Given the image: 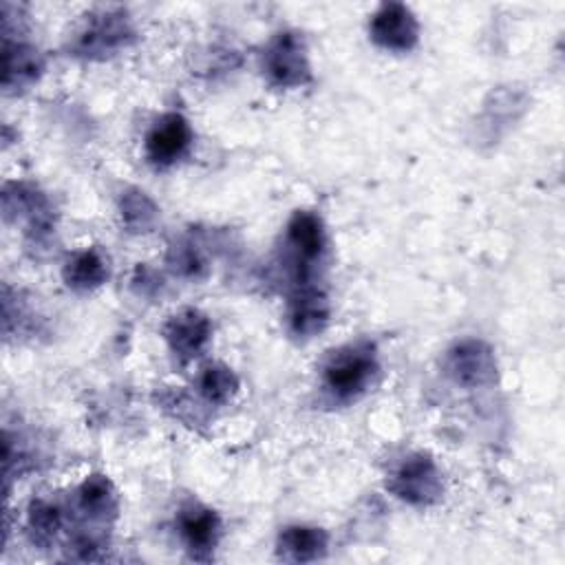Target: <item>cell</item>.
I'll return each mask as SVG.
<instances>
[{
    "label": "cell",
    "mask_w": 565,
    "mask_h": 565,
    "mask_svg": "<svg viewBox=\"0 0 565 565\" xmlns=\"http://www.w3.org/2000/svg\"><path fill=\"white\" fill-rule=\"evenodd\" d=\"M375 371L377 362L369 347H349L338 351L324 366V384L335 397L349 399L369 386Z\"/></svg>",
    "instance_id": "cell-1"
},
{
    "label": "cell",
    "mask_w": 565,
    "mask_h": 565,
    "mask_svg": "<svg viewBox=\"0 0 565 565\" xmlns=\"http://www.w3.org/2000/svg\"><path fill=\"white\" fill-rule=\"evenodd\" d=\"M265 71L274 84L285 88L309 82L311 73L302 38L294 31L278 33L276 40L267 46Z\"/></svg>",
    "instance_id": "cell-2"
},
{
    "label": "cell",
    "mask_w": 565,
    "mask_h": 565,
    "mask_svg": "<svg viewBox=\"0 0 565 565\" xmlns=\"http://www.w3.org/2000/svg\"><path fill=\"white\" fill-rule=\"evenodd\" d=\"M391 490L415 505L433 503L441 494V475L428 455H411L393 475Z\"/></svg>",
    "instance_id": "cell-3"
},
{
    "label": "cell",
    "mask_w": 565,
    "mask_h": 565,
    "mask_svg": "<svg viewBox=\"0 0 565 565\" xmlns=\"http://www.w3.org/2000/svg\"><path fill=\"white\" fill-rule=\"evenodd\" d=\"M192 143V128L179 113H166L146 135V157L150 163L166 168L177 163Z\"/></svg>",
    "instance_id": "cell-4"
},
{
    "label": "cell",
    "mask_w": 565,
    "mask_h": 565,
    "mask_svg": "<svg viewBox=\"0 0 565 565\" xmlns=\"http://www.w3.org/2000/svg\"><path fill=\"white\" fill-rule=\"evenodd\" d=\"M446 369L457 384L483 386L494 380L497 362L492 349L481 340H463L448 351Z\"/></svg>",
    "instance_id": "cell-5"
},
{
    "label": "cell",
    "mask_w": 565,
    "mask_h": 565,
    "mask_svg": "<svg viewBox=\"0 0 565 565\" xmlns=\"http://www.w3.org/2000/svg\"><path fill=\"white\" fill-rule=\"evenodd\" d=\"M369 31L375 44L391 51H408L417 42L419 24L406 4L386 2L373 13Z\"/></svg>",
    "instance_id": "cell-6"
},
{
    "label": "cell",
    "mask_w": 565,
    "mask_h": 565,
    "mask_svg": "<svg viewBox=\"0 0 565 565\" xmlns=\"http://www.w3.org/2000/svg\"><path fill=\"white\" fill-rule=\"evenodd\" d=\"M163 335H166L170 349L181 360H192V358L201 355V351L210 342L212 324L201 311L183 309L168 320Z\"/></svg>",
    "instance_id": "cell-7"
},
{
    "label": "cell",
    "mask_w": 565,
    "mask_h": 565,
    "mask_svg": "<svg viewBox=\"0 0 565 565\" xmlns=\"http://www.w3.org/2000/svg\"><path fill=\"white\" fill-rule=\"evenodd\" d=\"M130 35L132 31L121 11H104L88 22L86 31L77 40V49L86 55L108 53L126 44Z\"/></svg>",
    "instance_id": "cell-8"
},
{
    "label": "cell",
    "mask_w": 565,
    "mask_h": 565,
    "mask_svg": "<svg viewBox=\"0 0 565 565\" xmlns=\"http://www.w3.org/2000/svg\"><path fill=\"white\" fill-rule=\"evenodd\" d=\"M179 532L188 550L194 556H203L214 550L221 532V521L216 512L203 505H190L179 514Z\"/></svg>",
    "instance_id": "cell-9"
},
{
    "label": "cell",
    "mask_w": 565,
    "mask_h": 565,
    "mask_svg": "<svg viewBox=\"0 0 565 565\" xmlns=\"http://www.w3.org/2000/svg\"><path fill=\"white\" fill-rule=\"evenodd\" d=\"M287 243L298 260H302V267L318 260L324 249V230L320 218L311 212H296L287 225Z\"/></svg>",
    "instance_id": "cell-10"
},
{
    "label": "cell",
    "mask_w": 565,
    "mask_h": 565,
    "mask_svg": "<svg viewBox=\"0 0 565 565\" xmlns=\"http://www.w3.org/2000/svg\"><path fill=\"white\" fill-rule=\"evenodd\" d=\"M329 318V302L322 291L313 287L300 289L289 309V324L296 335H313L318 333Z\"/></svg>",
    "instance_id": "cell-11"
},
{
    "label": "cell",
    "mask_w": 565,
    "mask_h": 565,
    "mask_svg": "<svg viewBox=\"0 0 565 565\" xmlns=\"http://www.w3.org/2000/svg\"><path fill=\"white\" fill-rule=\"evenodd\" d=\"M327 547V534L318 527L309 525H291L285 527L278 539V550L285 561L305 563L322 556Z\"/></svg>",
    "instance_id": "cell-12"
},
{
    "label": "cell",
    "mask_w": 565,
    "mask_h": 565,
    "mask_svg": "<svg viewBox=\"0 0 565 565\" xmlns=\"http://www.w3.org/2000/svg\"><path fill=\"white\" fill-rule=\"evenodd\" d=\"M77 501L82 512H86L93 519H106V514H113L117 508V497L113 490V483L104 475L88 477L77 488Z\"/></svg>",
    "instance_id": "cell-13"
},
{
    "label": "cell",
    "mask_w": 565,
    "mask_h": 565,
    "mask_svg": "<svg viewBox=\"0 0 565 565\" xmlns=\"http://www.w3.org/2000/svg\"><path fill=\"white\" fill-rule=\"evenodd\" d=\"M108 269L95 249L75 254L64 267V280L73 289H90L106 280Z\"/></svg>",
    "instance_id": "cell-14"
},
{
    "label": "cell",
    "mask_w": 565,
    "mask_h": 565,
    "mask_svg": "<svg viewBox=\"0 0 565 565\" xmlns=\"http://www.w3.org/2000/svg\"><path fill=\"white\" fill-rule=\"evenodd\" d=\"M236 388H238V380L227 366L210 364L207 369H203L199 380V391L207 402L223 404L236 393Z\"/></svg>",
    "instance_id": "cell-15"
},
{
    "label": "cell",
    "mask_w": 565,
    "mask_h": 565,
    "mask_svg": "<svg viewBox=\"0 0 565 565\" xmlns=\"http://www.w3.org/2000/svg\"><path fill=\"white\" fill-rule=\"evenodd\" d=\"M40 64H38V55L35 51L26 49V46H11L4 44V84H11V77L15 75L18 82H29L38 75Z\"/></svg>",
    "instance_id": "cell-16"
},
{
    "label": "cell",
    "mask_w": 565,
    "mask_h": 565,
    "mask_svg": "<svg viewBox=\"0 0 565 565\" xmlns=\"http://www.w3.org/2000/svg\"><path fill=\"white\" fill-rule=\"evenodd\" d=\"M121 216L135 232H143L157 218V207L143 192H128L121 199Z\"/></svg>",
    "instance_id": "cell-17"
},
{
    "label": "cell",
    "mask_w": 565,
    "mask_h": 565,
    "mask_svg": "<svg viewBox=\"0 0 565 565\" xmlns=\"http://www.w3.org/2000/svg\"><path fill=\"white\" fill-rule=\"evenodd\" d=\"M62 525V512L57 505L49 501H35L29 510V527L33 530L35 539L49 541L57 534Z\"/></svg>",
    "instance_id": "cell-18"
}]
</instances>
